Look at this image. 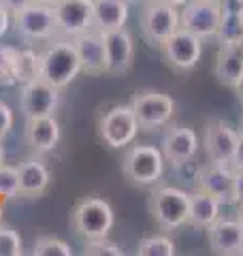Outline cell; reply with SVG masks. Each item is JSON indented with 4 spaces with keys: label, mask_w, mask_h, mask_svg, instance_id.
Returning a JSON list of instances; mask_svg holds the SVG:
<instances>
[{
    "label": "cell",
    "mask_w": 243,
    "mask_h": 256,
    "mask_svg": "<svg viewBox=\"0 0 243 256\" xmlns=\"http://www.w3.org/2000/svg\"><path fill=\"white\" fill-rule=\"evenodd\" d=\"M79 73H84V68L72 38L56 36L38 54V79L52 84L58 90L68 88Z\"/></svg>",
    "instance_id": "1"
},
{
    "label": "cell",
    "mask_w": 243,
    "mask_h": 256,
    "mask_svg": "<svg viewBox=\"0 0 243 256\" xmlns=\"http://www.w3.org/2000/svg\"><path fill=\"white\" fill-rule=\"evenodd\" d=\"M166 158L162 150L152 143H139L128 146L122 158V173L126 180L139 188H154L164 178Z\"/></svg>",
    "instance_id": "2"
},
{
    "label": "cell",
    "mask_w": 243,
    "mask_h": 256,
    "mask_svg": "<svg viewBox=\"0 0 243 256\" xmlns=\"http://www.w3.org/2000/svg\"><path fill=\"white\" fill-rule=\"evenodd\" d=\"M150 214L164 230L184 228L190 224V192L177 186H154L150 194Z\"/></svg>",
    "instance_id": "3"
},
{
    "label": "cell",
    "mask_w": 243,
    "mask_h": 256,
    "mask_svg": "<svg viewBox=\"0 0 243 256\" xmlns=\"http://www.w3.org/2000/svg\"><path fill=\"white\" fill-rule=\"evenodd\" d=\"M70 228L84 242L88 239L109 237L113 224H116V212L111 203L102 196H86L72 207L70 212Z\"/></svg>",
    "instance_id": "4"
},
{
    "label": "cell",
    "mask_w": 243,
    "mask_h": 256,
    "mask_svg": "<svg viewBox=\"0 0 243 256\" xmlns=\"http://www.w3.org/2000/svg\"><path fill=\"white\" fill-rule=\"evenodd\" d=\"M139 120L130 102L113 105L98 118V137L111 150H126L139 137Z\"/></svg>",
    "instance_id": "5"
},
{
    "label": "cell",
    "mask_w": 243,
    "mask_h": 256,
    "mask_svg": "<svg viewBox=\"0 0 243 256\" xmlns=\"http://www.w3.org/2000/svg\"><path fill=\"white\" fill-rule=\"evenodd\" d=\"M139 28H141L143 41L150 47H154V50H160V45L173 32L182 28V9L158 2V0H148L141 6Z\"/></svg>",
    "instance_id": "6"
},
{
    "label": "cell",
    "mask_w": 243,
    "mask_h": 256,
    "mask_svg": "<svg viewBox=\"0 0 243 256\" xmlns=\"http://www.w3.org/2000/svg\"><path fill=\"white\" fill-rule=\"evenodd\" d=\"M130 105L134 109V116L139 120L141 130L154 132L160 128H166L173 122L177 102L171 94L158 92V90H143L132 96Z\"/></svg>",
    "instance_id": "7"
},
{
    "label": "cell",
    "mask_w": 243,
    "mask_h": 256,
    "mask_svg": "<svg viewBox=\"0 0 243 256\" xmlns=\"http://www.w3.org/2000/svg\"><path fill=\"white\" fill-rule=\"evenodd\" d=\"M13 30L26 43H50L58 36L56 13L52 4L32 2L22 11L13 13Z\"/></svg>",
    "instance_id": "8"
},
{
    "label": "cell",
    "mask_w": 243,
    "mask_h": 256,
    "mask_svg": "<svg viewBox=\"0 0 243 256\" xmlns=\"http://www.w3.org/2000/svg\"><path fill=\"white\" fill-rule=\"evenodd\" d=\"M202 52H205V41L192 34L190 30L180 28L160 45V54L166 60V64L180 73H188V70L196 68L198 62L202 60Z\"/></svg>",
    "instance_id": "9"
},
{
    "label": "cell",
    "mask_w": 243,
    "mask_h": 256,
    "mask_svg": "<svg viewBox=\"0 0 243 256\" xmlns=\"http://www.w3.org/2000/svg\"><path fill=\"white\" fill-rule=\"evenodd\" d=\"M62 90L54 88L52 84L43 82V79H32L28 84H22L20 92V109L22 116L26 120L32 118H45V116H56L62 100Z\"/></svg>",
    "instance_id": "10"
},
{
    "label": "cell",
    "mask_w": 243,
    "mask_h": 256,
    "mask_svg": "<svg viewBox=\"0 0 243 256\" xmlns=\"http://www.w3.org/2000/svg\"><path fill=\"white\" fill-rule=\"evenodd\" d=\"M54 13L58 36L75 38L94 28V0H58Z\"/></svg>",
    "instance_id": "11"
},
{
    "label": "cell",
    "mask_w": 243,
    "mask_h": 256,
    "mask_svg": "<svg viewBox=\"0 0 243 256\" xmlns=\"http://www.w3.org/2000/svg\"><path fill=\"white\" fill-rule=\"evenodd\" d=\"M200 139L198 132L192 126L186 124H168L164 134L160 141V150L164 154L166 162H171L173 166H184L198 154Z\"/></svg>",
    "instance_id": "12"
},
{
    "label": "cell",
    "mask_w": 243,
    "mask_h": 256,
    "mask_svg": "<svg viewBox=\"0 0 243 256\" xmlns=\"http://www.w3.org/2000/svg\"><path fill=\"white\" fill-rule=\"evenodd\" d=\"M237 141H239V130L232 128L228 122H224V120H209L207 122L205 134H202V148H205L209 162L232 166Z\"/></svg>",
    "instance_id": "13"
},
{
    "label": "cell",
    "mask_w": 243,
    "mask_h": 256,
    "mask_svg": "<svg viewBox=\"0 0 243 256\" xmlns=\"http://www.w3.org/2000/svg\"><path fill=\"white\" fill-rule=\"evenodd\" d=\"M222 9L216 2H202V0H190L182 6V28L190 30L202 41H216L218 28H220Z\"/></svg>",
    "instance_id": "14"
},
{
    "label": "cell",
    "mask_w": 243,
    "mask_h": 256,
    "mask_svg": "<svg viewBox=\"0 0 243 256\" xmlns=\"http://www.w3.org/2000/svg\"><path fill=\"white\" fill-rule=\"evenodd\" d=\"M104 45H107V75L122 77L132 68L134 64V38L126 28L104 32Z\"/></svg>",
    "instance_id": "15"
},
{
    "label": "cell",
    "mask_w": 243,
    "mask_h": 256,
    "mask_svg": "<svg viewBox=\"0 0 243 256\" xmlns=\"http://www.w3.org/2000/svg\"><path fill=\"white\" fill-rule=\"evenodd\" d=\"M207 244L214 254L239 256L243 250V226L237 218L220 216L207 230Z\"/></svg>",
    "instance_id": "16"
},
{
    "label": "cell",
    "mask_w": 243,
    "mask_h": 256,
    "mask_svg": "<svg viewBox=\"0 0 243 256\" xmlns=\"http://www.w3.org/2000/svg\"><path fill=\"white\" fill-rule=\"evenodd\" d=\"M196 180V188L214 194L224 205H234V169L230 164L207 162L198 171Z\"/></svg>",
    "instance_id": "17"
},
{
    "label": "cell",
    "mask_w": 243,
    "mask_h": 256,
    "mask_svg": "<svg viewBox=\"0 0 243 256\" xmlns=\"http://www.w3.org/2000/svg\"><path fill=\"white\" fill-rule=\"evenodd\" d=\"M24 139H26L28 148L38 156H45L58 148L62 139V128L56 116L45 118H32L26 120V128H24Z\"/></svg>",
    "instance_id": "18"
},
{
    "label": "cell",
    "mask_w": 243,
    "mask_h": 256,
    "mask_svg": "<svg viewBox=\"0 0 243 256\" xmlns=\"http://www.w3.org/2000/svg\"><path fill=\"white\" fill-rule=\"evenodd\" d=\"M77 47L81 68L88 75H107V45H104V36L98 30H88L84 34L72 38Z\"/></svg>",
    "instance_id": "19"
},
{
    "label": "cell",
    "mask_w": 243,
    "mask_h": 256,
    "mask_svg": "<svg viewBox=\"0 0 243 256\" xmlns=\"http://www.w3.org/2000/svg\"><path fill=\"white\" fill-rule=\"evenodd\" d=\"M18 173H20V196L24 198H40L52 184V171L38 154L20 162Z\"/></svg>",
    "instance_id": "20"
},
{
    "label": "cell",
    "mask_w": 243,
    "mask_h": 256,
    "mask_svg": "<svg viewBox=\"0 0 243 256\" xmlns=\"http://www.w3.org/2000/svg\"><path fill=\"white\" fill-rule=\"evenodd\" d=\"M214 73L222 86L230 88V90L237 86V82L243 77V50L239 47V43L218 47Z\"/></svg>",
    "instance_id": "21"
},
{
    "label": "cell",
    "mask_w": 243,
    "mask_h": 256,
    "mask_svg": "<svg viewBox=\"0 0 243 256\" xmlns=\"http://www.w3.org/2000/svg\"><path fill=\"white\" fill-rule=\"evenodd\" d=\"M130 20V4L126 0H94V30L111 32L126 28Z\"/></svg>",
    "instance_id": "22"
},
{
    "label": "cell",
    "mask_w": 243,
    "mask_h": 256,
    "mask_svg": "<svg viewBox=\"0 0 243 256\" xmlns=\"http://www.w3.org/2000/svg\"><path fill=\"white\" fill-rule=\"evenodd\" d=\"M222 207L224 203L218 201L214 194L196 188L190 192V226L207 230L222 216Z\"/></svg>",
    "instance_id": "23"
},
{
    "label": "cell",
    "mask_w": 243,
    "mask_h": 256,
    "mask_svg": "<svg viewBox=\"0 0 243 256\" xmlns=\"http://www.w3.org/2000/svg\"><path fill=\"white\" fill-rule=\"evenodd\" d=\"M0 84H20V50L18 47H0Z\"/></svg>",
    "instance_id": "24"
},
{
    "label": "cell",
    "mask_w": 243,
    "mask_h": 256,
    "mask_svg": "<svg viewBox=\"0 0 243 256\" xmlns=\"http://www.w3.org/2000/svg\"><path fill=\"white\" fill-rule=\"evenodd\" d=\"M139 256H175L177 246L168 235H150L136 246Z\"/></svg>",
    "instance_id": "25"
},
{
    "label": "cell",
    "mask_w": 243,
    "mask_h": 256,
    "mask_svg": "<svg viewBox=\"0 0 243 256\" xmlns=\"http://www.w3.org/2000/svg\"><path fill=\"white\" fill-rule=\"evenodd\" d=\"M241 36H243V15H237V13H222L220 28H218V34H216V43H218V45L239 43Z\"/></svg>",
    "instance_id": "26"
},
{
    "label": "cell",
    "mask_w": 243,
    "mask_h": 256,
    "mask_svg": "<svg viewBox=\"0 0 243 256\" xmlns=\"http://www.w3.org/2000/svg\"><path fill=\"white\" fill-rule=\"evenodd\" d=\"M32 256H72L70 244H66L64 239L60 237H54V235H40L34 239L32 244Z\"/></svg>",
    "instance_id": "27"
},
{
    "label": "cell",
    "mask_w": 243,
    "mask_h": 256,
    "mask_svg": "<svg viewBox=\"0 0 243 256\" xmlns=\"http://www.w3.org/2000/svg\"><path fill=\"white\" fill-rule=\"evenodd\" d=\"M22 254H26L22 235L15 228L0 224V256H22Z\"/></svg>",
    "instance_id": "28"
},
{
    "label": "cell",
    "mask_w": 243,
    "mask_h": 256,
    "mask_svg": "<svg viewBox=\"0 0 243 256\" xmlns=\"http://www.w3.org/2000/svg\"><path fill=\"white\" fill-rule=\"evenodd\" d=\"M86 256H124V248H120L116 242L109 237H98V239H88L84 246Z\"/></svg>",
    "instance_id": "29"
},
{
    "label": "cell",
    "mask_w": 243,
    "mask_h": 256,
    "mask_svg": "<svg viewBox=\"0 0 243 256\" xmlns=\"http://www.w3.org/2000/svg\"><path fill=\"white\" fill-rule=\"evenodd\" d=\"M0 196H4V198L20 196V173H18V166H11L6 162L0 166Z\"/></svg>",
    "instance_id": "30"
},
{
    "label": "cell",
    "mask_w": 243,
    "mask_h": 256,
    "mask_svg": "<svg viewBox=\"0 0 243 256\" xmlns=\"http://www.w3.org/2000/svg\"><path fill=\"white\" fill-rule=\"evenodd\" d=\"M38 77V54L20 50V84H28Z\"/></svg>",
    "instance_id": "31"
},
{
    "label": "cell",
    "mask_w": 243,
    "mask_h": 256,
    "mask_svg": "<svg viewBox=\"0 0 243 256\" xmlns=\"http://www.w3.org/2000/svg\"><path fill=\"white\" fill-rule=\"evenodd\" d=\"M15 126V114L13 109L6 105L4 100H0V141H4L11 134Z\"/></svg>",
    "instance_id": "32"
},
{
    "label": "cell",
    "mask_w": 243,
    "mask_h": 256,
    "mask_svg": "<svg viewBox=\"0 0 243 256\" xmlns=\"http://www.w3.org/2000/svg\"><path fill=\"white\" fill-rule=\"evenodd\" d=\"M13 28V13L0 2V38Z\"/></svg>",
    "instance_id": "33"
},
{
    "label": "cell",
    "mask_w": 243,
    "mask_h": 256,
    "mask_svg": "<svg viewBox=\"0 0 243 256\" xmlns=\"http://www.w3.org/2000/svg\"><path fill=\"white\" fill-rule=\"evenodd\" d=\"M222 13H237L243 15V0H220Z\"/></svg>",
    "instance_id": "34"
},
{
    "label": "cell",
    "mask_w": 243,
    "mask_h": 256,
    "mask_svg": "<svg viewBox=\"0 0 243 256\" xmlns=\"http://www.w3.org/2000/svg\"><path fill=\"white\" fill-rule=\"evenodd\" d=\"M243 203V169H234V205Z\"/></svg>",
    "instance_id": "35"
},
{
    "label": "cell",
    "mask_w": 243,
    "mask_h": 256,
    "mask_svg": "<svg viewBox=\"0 0 243 256\" xmlns=\"http://www.w3.org/2000/svg\"><path fill=\"white\" fill-rule=\"evenodd\" d=\"M232 169H243V128L239 130L237 150H234V158H232Z\"/></svg>",
    "instance_id": "36"
},
{
    "label": "cell",
    "mask_w": 243,
    "mask_h": 256,
    "mask_svg": "<svg viewBox=\"0 0 243 256\" xmlns=\"http://www.w3.org/2000/svg\"><path fill=\"white\" fill-rule=\"evenodd\" d=\"M2 2V6H6L11 13H18V11H22L24 6H28V4H32L34 0H0Z\"/></svg>",
    "instance_id": "37"
},
{
    "label": "cell",
    "mask_w": 243,
    "mask_h": 256,
    "mask_svg": "<svg viewBox=\"0 0 243 256\" xmlns=\"http://www.w3.org/2000/svg\"><path fill=\"white\" fill-rule=\"evenodd\" d=\"M158 2H164V4H171V6H177V9H182L190 2V0H158Z\"/></svg>",
    "instance_id": "38"
},
{
    "label": "cell",
    "mask_w": 243,
    "mask_h": 256,
    "mask_svg": "<svg viewBox=\"0 0 243 256\" xmlns=\"http://www.w3.org/2000/svg\"><path fill=\"white\" fill-rule=\"evenodd\" d=\"M232 92H234V96H237V98L243 102V77H241L239 82H237V86L232 88Z\"/></svg>",
    "instance_id": "39"
},
{
    "label": "cell",
    "mask_w": 243,
    "mask_h": 256,
    "mask_svg": "<svg viewBox=\"0 0 243 256\" xmlns=\"http://www.w3.org/2000/svg\"><path fill=\"white\" fill-rule=\"evenodd\" d=\"M234 207H237V216H234V218H237L241 222V226H243V203H237Z\"/></svg>",
    "instance_id": "40"
},
{
    "label": "cell",
    "mask_w": 243,
    "mask_h": 256,
    "mask_svg": "<svg viewBox=\"0 0 243 256\" xmlns=\"http://www.w3.org/2000/svg\"><path fill=\"white\" fill-rule=\"evenodd\" d=\"M6 162V152H4V146H2V141H0V166H2Z\"/></svg>",
    "instance_id": "41"
},
{
    "label": "cell",
    "mask_w": 243,
    "mask_h": 256,
    "mask_svg": "<svg viewBox=\"0 0 243 256\" xmlns=\"http://www.w3.org/2000/svg\"><path fill=\"white\" fill-rule=\"evenodd\" d=\"M126 2L130 4V6H143L145 2H148V0H126Z\"/></svg>",
    "instance_id": "42"
},
{
    "label": "cell",
    "mask_w": 243,
    "mask_h": 256,
    "mask_svg": "<svg viewBox=\"0 0 243 256\" xmlns=\"http://www.w3.org/2000/svg\"><path fill=\"white\" fill-rule=\"evenodd\" d=\"M34 2H43V4H56V2H58V0H34Z\"/></svg>",
    "instance_id": "43"
},
{
    "label": "cell",
    "mask_w": 243,
    "mask_h": 256,
    "mask_svg": "<svg viewBox=\"0 0 243 256\" xmlns=\"http://www.w3.org/2000/svg\"><path fill=\"white\" fill-rule=\"evenodd\" d=\"M202 2H216V4H220V0H202Z\"/></svg>",
    "instance_id": "44"
},
{
    "label": "cell",
    "mask_w": 243,
    "mask_h": 256,
    "mask_svg": "<svg viewBox=\"0 0 243 256\" xmlns=\"http://www.w3.org/2000/svg\"><path fill=\"white\" fill-rule=\"evenodd\" d=\"M239 47H241V50H243V36H241V41H239Z\"/></svg>",
    "instance_id": "45"
},
{
    "label": "cell",
    "mask_w": 243,
    "mask_h": 256,
    "mask_svg": "<svg viewBox=\"0 0 243 256\" xmlns=\"http://www.w3.org/2000/svg\"><path fill=\"white\" fill-rule=\"evenodd\" d=\"M239 256H243V250H241V254H239Z\"/></svg>",
    "instance_id": "46"
}]
</instances>
